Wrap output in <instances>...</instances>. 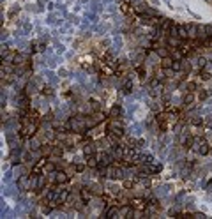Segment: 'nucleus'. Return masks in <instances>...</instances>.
<instances>
[{
    "instance_id": "9d476101",
    "label": "nucleus",
    "mask_w": 212,
    "mask_h": 219,
    "mask_svg": "<svg viewBox=\"0 0 212 219\" xmlns=\"http://www.w3.org/2000/svg\"><path fill=\"white\" fill-rule=\"evenodd\" d=\"M87 166H88V168H97V166H99L97 154H94V155H88V157H87Z\"/></svg>"
},
{
    "instance_id": "4be33fe9",
    "label": "nucleus",
    "mask_w": 212,
    "mask_h": 219,
    "mask_svg": "<svg viewBox=\"0 0 212 219\" xmlns=\"http://www.w3.org/2000/svg\"><path fill=\"white\" fill-rule=\"evenodd\" d=\"M120 7H122V11H124L126 14H127L129 11H133V7H129V4H127V2H124V4H120Z\"/></svg>"
},
{
    "instance_id": "6ab92c4d",
    "label": "nucleus",
    "mask_w": 212,
    "mask_h": 219,
    "mask_svg": "<svg viewBox=\"0 0 212 219\" xmlns=\"http://www.w3.org/2000/svg\"><path fill=\"white\" fill-rule=\"evenodd\" d=\"M203 122H205V120H201V117H195V119H191V124H193V126H203Z\"/></svg>"
},
{
    "instance_id": "2eb2a0df",
    "label": "nucleus",
    "mask_w": 212,
    "mask_h": 219,
    "mask_svg": "<svg viewBox=\"0 0 212 219\" xmlns=\"http://www.w3.org/2000/svg\"><path fill=\"white\" fill-rule=\"evenodd\" d=\"M39 150H41V154L44 155V157H46L48 154H53V147H51V145H43V147L39 149Z\"/></svg>"
},
{
    "instance_id": "412c9836",
    "label": "nucleus",
    "mask_w": 212,
    "mask_h": 219,
    "mask_svg": "<svg viewBox=\"0 0 212 219\" xmlns=\"http://www.w3.org/2000/svg\"><path fill=\"white\" fill-rule=\"evenodd\" d=\"M200 78H201V80H209V78H210V72L205 71V69H201V71H200Z\"/></svg>"
},
{
    "instance_id": "473e14b6",
    "label": "nucleus",
    "mask_w": 212,
    "mask_h": 219,
    "mask_svg": "<svg viewBox=\"0 0 212 219\" xmlns=\"http://www.w3.org/2000/svg\"><path fill=\"white\" fill-rule=\"evenodd\" d=\"M195 217H198V219H201V217H205V214H201V212H196V214H195Z\"/></svg>"
},
{
    "instance_id": "bb28decb",
    "label": "nucleus",
    "mask_w": 212,
    "mask_h": 219,
    "mask_svg": "<svg viewBox=\"0 0 212 219\" xmlns=\"http://www.w3.org/2000/svg\"><path fill=\"white\" fill-rule=\"evenodd\" d=\"M171 69H173V71H180V69H182V64H180V62H175Z\"/></svg>"
},
{
    "instance_id": "393cba45",
    "label": "nucleus",
    "mask_w": 212,
    "mask_h": 219,
    "mask_svg": "<svg viewBox=\"0 0 212 219\" xmlns=\"http://www.w3.org/2000/svg\"><path fill=\"white\" fill-rule=\"evenodd\" d=\"M136 72L140 74V78H141V80L145 78V69H143V67H136Z\"/></svg>"
},
{
    "instance_id": "9b49d317",
    "label": "nucleus",
    "mask_w": 212,
    "mask_h": 219,
    "mask_svg": "<svg viewBox=\"0 0 212 219\" xmlns=\"http://www.w3.org/2000/svg\"><path fill=\"white\" fill-rule=\"evenodd\" d=\"M80 196H82V200L83 203H87L90 198H92V189H88V187H83L82 191H80Z\"/></svg>"
},
{
    "instance_id": "c756f323",
    "label": "nucleus",
    "mask_w": 212,
    "mask_h": 219,
    "mask_svg": "<svg viewBox=\"0 0 212 219\" xmlns=\"http://www.w3.org/2000/svg\"><path fill=\"white\" fill-rule=\"evenodd\" d=\"M90 104H94V110H101V106H99L97 101H90Z\"/></svg>"
},
{
    "instance_id": "1a4fd4ad",
    "label": "nucleus",
    "mask_w": 212,
    "mask_h": 219,
    "mask_svg": "<svg viewBox=\"0 0 212 219\" xmlns=\"http://www.w3.org/2000/svg\"><path fill=\"white\" fill-rule=\"evenodd\" d=\"M110 119H117L122 115V108H120V104H115V106H112V110H110Z\"/></svg>"
},
{
    "instance_id": "f03ea898",
    "label": "nucleus",
    "mask_w": 212,
    "mask_h": 219,
    "mask_svg": "<svg viewBox=\"0 0 212 219\" xmlns=\"http://www.w3.org/2000/svg\"><path fill=\"white\" fill-rule=\"evenodd\" d=\"M193 149L201 154V155H207L210 152V147H209V143L203 140V138H195V143H193Z\"/></svg>"
},
{
    "instance_id": "cd10ccee",
    "label": "nucleus",
    "mask_w": 212,
    "mask_h": 219,
    "mask_svg": "<svg viewBox=\"0 0 212 219\" xmlns=\"http://www.w3.org/2000/svg\"><path fill=\"white\" fill-rule=\"evenodd\" d=\"M83 168H85V164H78V163L74 164V170H76V171H82Z\"/></svg>"
},
{
    "instance_id": "7ed1b4c3",
    "label": "nucleus",
    "mask_w": 212,
    "mask_h": 219,
    "mask_svg": "<svg viewBox=\"0 0 212 219\" xmlns=\"http://www.w3.org/2000/svg\"><path fill=\"white\" fill-rule=\"evenodd\" d=\"M35 131H37L35 122H32V124H27V126L21 129V133H19V136H21V138H32L34 134H35Z\"/></svg>"
},
{
    "instance_id": "2f4dec72",
    "label": "nucleus",
    "mask_w": 212,
    "mask_h": 219,
    "mask_svg": "<svg viewBox=\"0 0 212 219\" xmlns=\"http://www.w3.org/2000/svg\"><path fill=\"white\" fill-rule=\"evenodd\" d=\"M207 96H209V94H207V92H200V99H205Z\"/></svg>"
},
{
    "instance_id": "f3484780",
    "label": "nucleus",
    "mask_w": 212,
    "mask_h": 219,
    "mask_svg": "<svg viewBox=\"0 0 212 219\" xmlns=\"http://www.w3.org/2000/svg\"><path fill=\"white\" fill-rule=\"evenodd\" d=\"M94 120H96V124H101V122H103L104 120V115H103V113H101L99 110L94 113Z\"/></svg>"
},
{
    "instance_id": "6e6552de",
    "label": "nucleus",
    "mask_w": 212,
    "mask_h": 219,
    "mask_svg": "<svg viewBox=\"0 0 212 219\" xmlns=\"http://www.w3.org/2000/svg\"><path fill=\"white\" fill-rule=\"evenodd\" d=\"M131 205H133L134 208H140V210H143V208H147V207H148V203H145L143 198H134V200L131 202Z\"/></svg>"
},
{
    "instance_id": "39448f33",
    "label": "nucleus",
    "mask_w": 212,
    "mask_h": 219,
    "mask_svg": "<svg viewBox=\"0 0 212 219\" xmlns=\"http://www.w3.org/2000/svg\"><path fill=\"white\" fill-rule=\"evenodd\" d=\"M67 180H69V175H67V173H64V171H57V173H55L53 182H55L57 186H62V184H66Z\"/></svg>"
},
{
    "instance_id": "b1692460",
    "label": "nucleus",
    "mask_w": 212,
    "mask_h": 219,
    "mask_svg": "<svg viewBox=\"0 0 212 219\" xmlns=\"http://www.w3.org/2000/svg\"><path fill=\"white\" fill-rule=\"evenodd\" d=\"M191 101H193V94L187 92V94H186V97H184V104H189Z\"/></svg>"
},
{
    "instance_id": "20e7f679",
    "label": "nucleus",
    "mask_w": 212,
    "mask_h": 219,
    "mask_svg": "<svg viewBox=\"0 0 212 219\" xmlns=\"http://www.w3.org/2000/svg\"><path fill=\"white\" fill-rule=\"evenodd\" d=\"M97 159H99V164L110 166V164L113 163V155L108 154V152H99V154H97Z\"/></svg>"
},
{
    "instance_id": "5701e85b",
    "label": "nucleus",
    "mask_w": 212,
    "mask_h": 219,
    "mask_svg": "<svg viewBox=\"0 0 212 219\" xmlns=\"http://www.w3.org/2000/svg\"><path fill=\"white\" fill-rule=\"evenodd\" d=\"M43 94H44V96H51V94H53V88H51V87H43Z\"/></svg>"
},
{
    "instance_id": "dca6fc26",
    "label": "nucleus",
    "mask_w": 212,
    "mask_h": 219,
    "mask_svg": "<svg viewBox=\"0 0 212 219\" xmlns=\"http://www.w3.org/2000/svg\"><path fill=\"white\" fill-rule=\"evenodd\" d=\"M13 64H14V66L23 64V57L19 55V53H14V55H13Z\"/></svg>"
},
{
    "instance_id": "423d86ee",
    "label": "nucleus",
    "mask_w": 212,
    "mask_h": 219,
    "mask_svg": "<svg viewBox=\"0 0 212 219\" xmlns=\"http://www.w3.org/2000/svg\"><path fill=\"white\" fill-rule=\"evenodd\" d=\"M18 187L21 191H28L30 189V177H21V179H18Z\"/></svg>"
},
{
    "instance_id": "a878e982",
    "label": "nucleus",
    "mask_w": 212,
    "mask_h": 219,
    "mask_svg": "<svg viewBox=\"0 0 212 219\" xmlns=\"http://www.w3.org/2000/svg\"><path fill=\"white\" fill-rule=\"evenodd\" d=\"M44 186H46V179L44 177H39V189H43Z\"/></svg>"
},
{
    "instance_id": "4468645a",
    "label": "nucleus",
    "mask_w": 212,
    "mask_h": 219,
    "mask_svg": "<svg viewBox=\"0 0 212 219\" xmlns=\"http://www.w3.org/2000/svg\"><path fill=\"white\" fill-rule=\"evenodd\" d=\"M122 92L126 94V96H127V94H131V92H133V81H131V80H127V81L124 83V87H122Z\"/></svg>"
},
{
    "instance_id": "a211bd4d",
    "label": "nucleus",
    "mask_w": 212,
    "mask_h": 219,
    "mask_svg": "<svg viewBox=\"0 0 212 219\" xmlns=\"http://www.w3.org/2000/svg\"><path fill=\"white\" fill-rule=\"evenodd\" d=\"M148 170H150V173H159L163 168H161V164H152V166L148 164Z\"/></svg>"
},
{
    "instance_id": "aec40b11",
    "label": "nucleus",
    "mask_w": 212,
    "mask_h": 219,
    "mask_svg": "<svg viewBox=\"0 0 212 219\" xmlns=\"http://www.w3.org/2000/svg\"><path fill=\"white\" fill-rule=\"evenodd\" d=\"M157 50V55L163 58V57H168V50H165V48H156Z\"/></svg>"
},
{
    "instance_id": "7c9ffc66",
    "label": "nucleus",
    "mask_w": 212,
    "mask_h": 219,
    "mask_svg": "<svg viewBox=\"0 0 212 219\" xmlns=\"http://www.w3.org/2000/svg\"><path fill=\"white\" fill-rule=\"evenodd\" d=\"M53 154L55 155H60V154H62V149H53Z\"/></svg>"
},
{
    "instance_id": "72a5a7b5",
    "label": "nucleus",
    "mask_w": 212,
    "mask_h": 219,
    "mask_svg": "<svg viewBox=\"0 0 212 219\" xmlns=\"http://www.w3.org/2000/svg\"><path fill=\"white\" fill-rule=\"evenodd\" d=\"M131 186H133V182H124V187H126V189H129Z\"/></svg>"
},
{
    "instance_id": "0eeeda50",
    "label": "nucleus",
    "mask_w": 212,
    "mask_h": 219,
    "mask_svg": "<svg viewBox=\"0 0 212 219\" xmlns=\"http://www.w3.org/2000/svg\"><path fill=\"white\" fill-rule=\"evenodd\" d=\"M173 64H175V58L170 57V55L161 58V67H163V69H171V67H173Z\"/></svg>"
},
{
    "instance_id": "f257e3e1",
    "label": "nucleus",
    "mask_w": 212,
    "mask_h": 219,
    "mask_svg": "<svg viewBox=\"0 0 212 219\" xmlns=\"http://www.w3.org/2000/svg\"><path fill=\"white\" fill-rule=\"evenodd\" d=\"M122 177H124V171H122V166H120L118 163L106 166V179H110V180H120Z\"/></svg>"
},
{
    "instance_id": "f8f14e48",
    "label": "nucleus",
    "mask_w": 212,
    "mask_h": 219,
    "mask_svg": "<svg viewBox=\"0 0 212 219\" xmlns=\"http://www.w3.org/2000/svg\"><path fill=\"white\" fill-rule=\"evenodd\" d=\"M83 154H85V157H88V155H94L96 154V145L94 143H88L83 147Z\"/></svg>"
},
{
    "instance_id": "c85d7f7f",
    "label": "nucleus",
    "mask_w": 212,
    "mask_h": 219,
    "mask_svg": "<svg viewBox=\"0 0 212 219\" xmlns=\"http://www.w3.org/2000/svg\"><path fill=\"white\" fill-rule=\"evenodd\" d=\"M195 88H196L195 83H189V85H187V92H195Z\"/></svg>"
},
{
    "instance_id": "ddd939ff",
    "label": "nucleus",
    "mask_w": 212,
    "mask_h": 219,
    "mask_svg": "<svg viewBox=\"0 0 212 219\" xmlns=\"http://www.w3.org/2000/svg\"><path fill=\"white\" fill-rule=\"evenodd\" d=\"M104 216L110 217V219H112V217H117V216H118V208H117V207H110L108 210L104 212Z\"/></svg>"
}]
</instances>
